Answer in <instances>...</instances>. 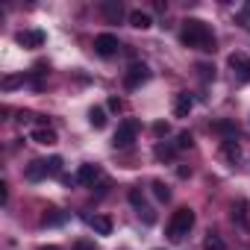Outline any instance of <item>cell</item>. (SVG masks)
Wrapping results in <instances>:
<instances>
[{
  "label": "cell",
  "mask_w": 250,
  "mask_h": 250,
  "mask_svg": "<svg viewBox=\"0 0 250 250\" xmlns=\"http://www.w3.org/2000/svg\"><path fill=\"white\" fill-rule=\"evenodd\" d=\"M197 71H200V80H215V65L200 62V65H197Z\"/></svg>",
  "instance_id": "cell-25"
},
{
  "label": "cell",
  "mask_w": 250,
  "mask_h": 250,
  "mask_svg": "<svg viewBox=\"0 0 250 250\" xmlns=\"http://www.w3.org/2000/svg\"><path fill=\"white\" fill-rule=\"evenodd\" d=\"M39 250H59V247H53V244H50V247H39Z\"/></svg>",
  "instance_id": "cell-33"
},
{
  "label": "cell",
  "mask_w": 250,
  "mask_h": 250,
  "mask_svg": "<svg viewBox=\"0 0 250 250\" xmlns=\"http://www.w3.org/2000/svg\"><path fill=\"white\" fill-rule=\"evenodd\" d=\"M44 177H50V162H47V159H36V162L27 165V180H30V183H39V180H44Z\"/></svg>",
  "instance_id": "cell-7"
},
{
  "label": "cell",
  "mask_w": 250,
  "mask_h": 250,
  "mask_svg": "<svg viewBox=\"0 0 250 250\" xmlns=\"http://www.w3.org/2000/svg\"><path fill=\"white\" fill-rule=\"evenodd\" d=\"M77 180H80L83 186H94V180H100V168H97V165H80Z\"/></svg>",
  "instance_id": "cell-12"
},
{
  "label": "cell",
  "mask_w": 250,
  "mask_h": 250,
  "mask_svg": "<svg viewBox=\"0 0 250 250\" xmlns=\"http://www.w3.org/2000/svg\"><path fill=\"white\" fill-rule=\"evenodd\" d=\"M191 145H194V139H191V133H186V130H183V133L177 136V150H188Z\"/></svg>",
  "instance_id": "cell-23"
},
{
  "label": "cell",
  "mask_w": 250,
  "mask_h": 250,
  "mask_svg": "<svg viewBox=\"0 0 250 250\" xmlns=\"http://www.w3.org/2000/svg\"><path fill=\"white\" fill-rule=\"evenodd\" d=\"M118 50H121L118 36H112V33H100V36L94 39V53H97V56H115Z\"/></svg>",
  "instance_id": "cell-5"
},
{
  "label": "cell",
  "mask_w": 250,
  "mask_h": 250,
  "mask_svg": "<svg viewBox=\"0 0 250 250\" xmlns=\"http://www.w3.org/2000/svg\"><path fill=\"white\" fill-rule=\"evenodd\" d=\"M15 42H18L21 47H42V44H44V33H42V30H24V33L15 36Z\"/></svg>",
  "instance_id": "cell-9"
},
{
  "label": "cell",
  "mask_w": 250,
  "mask_h": 250,
  "mask_svg": "<svg viewBox=\"0 0 250 250\" xmlns=\"http://www.w3.org/2000/svg\"><path fill=\"white\" fill-rule=\"evenodd\" d=\"M88 121H91L94 130H103V127H106V109H103V106H91V109H88Z\"/></svg>",
  "instance_id": "cell-18"
},
{
  "label": "cell",
  "mask_w": 250,
  "mask_h": 250,
  "mask_svg": "<svg viewBox=\"0 0 250 250\" xmlns=\"http://www.w3.org/2000/svg\"><path fill=\"white\" fill-rule=\"evenodd\" d=\"M221 153H224V159L227 162H238V156H241V150H238V145H235V139H224V145H221Z\"/></svg>",
  "instance_id": "cell-15"
},
{
  "label": "cell",
  "mask_w": 250,
  "mask_h": 250,
  "mask_svg": "<svg viewBox=\"0 0 250 250\" xmlns=\"http://www.w3.org/2000/svg\"><path fill=\"white\" fill-rule=\"evenodd\" d=\"M203 250H227V241H224L218 232H209L206 241H203Z\"/></svg>",
  "instance_id": "cell-20"
},
{
  "label": "cell",
  "mask_w": 250,
  "mask_h": 250,
  "mask_svg": "<svg viewBox=\"0 0 250 250\" xmlns=\"http://www.w3.org/2000/svg\"><path fill=\"white\" fill-rule=\"evenodd\" d=\"M227 62H229V68H232V74H235L238 80H244V83L250 80V59H247L244 53H229Z\"/></svg>",
  "instance_id": "cell-6"
},
{
  "label": "cell",
  "mask_w": 250,
  "mask_h": 250,
  "mask_svg": "<svg viewBox=\"0 0 250 250\" xmlns=\"http://www.w3.org/2000/svg\"><path fill=\"white\" fill-rule=\"evenodd\" d=\"M127 197H130V203H133V206H136V209H139V212L145 215V221H147V224H153V221H156L153 209H150V206L145 203V194H142L139 188H130V194H127Z\"/></svg>",
  "instance_id": "cell-8"
},
{
  "label": "cell",
  "mask_w": 250,
  "mask_h": 250,
  "mask_svg": "<svg viewBox=\"0 0 250 250\" xmlns=\"http://www.w3.org/2000/svg\"><path fill=\"white\" fill-rule=\"evenodd\" d=\"M47 162H50V177H59V174H62V159L53 156V159H47Z\"/></svg>",
  "instance_id": "cell-26"
},
{
  "label": "cell",
  "mask_w": 250,
  "mask_h": 250,
  "mask_svg": "<svg viewBox=\"0 0 250 250\" xmlns=\"http://www.w3.org/2000/svg\"><path fill=\"white\" fill-rule=\"evenodd\" d=\"M109 109H112V112H121V109H124V100H121V97H109Z\"/></svg>",
  "instance_id": "cell-29"
},
{
  "label": "cell",
  "mask_w": 250,
  "mask_h": 250,
  "mask_svg": "<svg viewBox=\"0 0 250 250\" xmlns=\"http://www.w3.org/2000/svg\"><path fill=\"white\" fill-rule=\"evenodd\" d=\"M168 133H171V127H168V124H165V121H159V124H153V136H159V139H162V136H168Z\"/></svg>",
  "instance_id": "cell-27"
},
{
  "label": "cell",
  "mask_w": 250,
  "mask_h": 250,
  "mask_svg": "<svg viewBox=\"0 0 250 250\" xmlns=\"http://www.w3.org/2000/svg\"><path fill=\"white\" fill-rule=\"evenodd\" d=\"M103 15L109 21H118L121 18V3H103Z\"/></svg>",
  "instance_id": "cell-22"
},
{
  "label": "cell",
  "mask_w": 250,
  "mask_h": 250,
  "mask_svg": "<svg viewBox=\"0 0 250 250\" xmlns=\"http://www.w3.org/2000/svg\"><path fill=\"white\" fill-rule=\"evenodd\" d=\"M24 83V77H6L3 80V88H15V85H21Z\"/></svg>",
  "instance_id": "cell-28"
},
{
  "label": "cell",
  "mask_w": 250,
  "mask_h": 250,
  "mask_svg": "<svg viewBox=\"0 0 250 250\" xmlns=\"http://www.w3.org/2000/svg\"><path fill=\"white\" fill-rule=\"evenodd\" d=\"M6 200H9V186L3 183V186H0V203H3V206H6Z\"/></svg>",
  "instance_id": "cell-31"
},
{
  "label": "cell",
  "mask_w": 250,
  "mask_h": 250,
  "mask_svg": "<svg viewBox=\"0 0 250 250\" xmlns=\"http://www.w3.org/2000/svg\"><path fill=\"white\" fill-rule=\"evenodd\" d=\"M215 130H218V133H227L229 139H235V127H232L229 121H218V124H215Z\"/></svg>",
  "instance_id": "cell-24"
},
{
  "label": "cell",
  "mask_w": 250,
  "mask_h": 250,
  "mask_svg": "<svg viewBox=\"0 0 250 250\" xmlns=\"http://www.w3.org/2000/svg\"><path fill=\"white\" fill-rule=\"evenodd\" d=\"M191 106H194L191 94H188V91H180V94H177V100H174V115H177V118H188Z\"/></svg>",
  "instance_id": "cell-10"
},
{
  "label": "cell",
  "mask_w": 250,
  "mask_h": 250,
  "mask_svg": "<svg viewBox=\"0 0 250 250\" xmlns=\"http://www.w3.org/2000/svg\"><path fill=\"white\" fill-rule=\"evenodd\" d=\"M232 221H238L244 229H250V218H247V200H238L232 206Z\"/></svg>",
  "instance_id": "cell-17"
},
{
  "label": "cell",
  "mask_w": 250,
  "mask_h": 250,
  "mask_svg": "<svg viewBox=\"0 0 250 250\" xmlns=\"http://www.w3.org/2000/svg\"><path fill=\"white\" fill-rule=\"evenodd\" d=\"M247 18H250V3H247V6L241 9V21H244V27H247Z\"/></svg>",
  "instance_id": "cell-32"
},
{
  "label": "cell",
  "mask_w": 250,
  "mask_h": 250,
  "mask_svg": "<svg viewBox=\"0 0 250 250\" xmlns=\"http://www.w3.org/2000/svg\"><path fill=\"white\" fill-rule=\"evenodd\" d=\"M147 77H150L147 65L145 62H133L127 68V74H124V85H127V88H139L142 83H147Z\"/></svg>",
  "instance_id": "cell-4"
},
{
  "label": "cell",
  "mask_w": 250,
  "mask_h": 250,
  "mask_svg": "<svg viewBox=\"0 0 250 250\" xmlns=\"http://www.w3.org/2000/svg\"><path fill=\"white\" fill-rule=\"evenodd\" d=\"M65 221H68V212H59V209H50V212H44V218H42L44 227H62Z\"/></svg>",
  "instance_id": "cell-16"
},
{
  "label": "cell",
  "mask_w": 250,
  "mask_h": 250,
  "mask_svg": "<svg viewBox=\"0 0 250 250\" xmlns=\"http://www.w3.org/2000/svg\"><path fill=\"white\" fill-rule=\"evenodd\" d=\"M74 250H94V241H83V238H80V241L74 244Z\"/></svg>",
  "instance_id": "cell-30"
},
{
  "label": "cell",
  "mask_w": 250,
  "mask_h": 250,
  "mask_svg": "<svg viewBox=\"0 0 250 250\" xmlns=\"http://www.w3.org/2000/svg\"><path fill=\"white\" fill-rule=\"evenodd\" d=\"M30 139H33V142H36V145H47V147H50V145H56V142H59V139H56V133H53V130H50V127H36V130H33V133H30Z\"/></svg>",
  "instance_id": "cell-11"
},
{
  "label": "cell",
  "mask_w": 250,
  "mask_h": 250,
  "mask_svg": "<svg viewBox=\"0 0 250 250\" xmlns=\"http://www.w3.org/2000/svg\"><path fill=\"white\" fill-rule=\"evenodd\" d=\"M153 153H156V159H159V162H171V159L177 156V145H162V142H159Z\"/></svg>",
  "instance_id": "cell-19"
},
{
  "label": "cell",
  "mask_w": 250,
  "mask_h": 250,
  "mask_svg": "<svg viewBox=\"0 0 250 250\" xmlns=\"http://www.w3.org/2000/svg\"><path fill=\"white\" fill-rule=\"evenodd\" d=\"M180 39H183L186 47H194V50H203V53H212L215 50V36L206 27V21H200V18H186Z\"/></svg>",
  "instance_id": "cell-1"
},
{
  "label": "cell",
  "mask_w": 250,
  "mask_h": 250,
  "mask_svg": "<svg viewBox=\"0 0 250 250\" xmlns=\"http://www.w3.org/2000/svg\"><path fill=\"white\" fill-rule=\"evenodd\" d=\"M88 224H91V229H94L97 235H112V218L94 215V218H88Z\"/></svg>",
  "instance_id": "cell-13"
},
{
  "label": "cell",
  "mask_w": 250,
  "mask_h": 250,
  "mask_svg": "<svg viewBox=\"0 0 250 250\" xmlns=\"http://www.w3.org/2000/svg\"><path fill=\"white\" fill-rule=\"evenodd\" d=\"M130 27L147 30V27H153V18H150L147 12H142V9H133V12H130Z\"/></svg>",
  "instance_id": "cell-14"
},
{
  "label": "cell",
  "mask_w": 250,
  "mask_h": 250,
  "mask_svg": "<svg viewBox=\"0 0 250 250\" xmlns=\"http://www.w3.org/2000/svg\"><path fill=\"white\" fill-rule=\"evenodd\" d=\"M191 227H194V212H191L188 206H183V209H177V212L171 215V221H168V238L180 244V241L191 232Z\"/></svg>",
  "instance_id": "cell-2"
},
{
  "label": "cell",
  "mask_w": 250,
  "mask_h": 250,
  "mask_svg": "<svg viewBox=\"0 0 250 250\" xmlns=\"http://www.w3.org/2000/svg\"><path fill=\"white\" fill-rule=\"evenodd\" d=\"M153 197L162 200V203H168V200H171V188H168L162 180H156V183H153Z\"/></svg>",
  "instance_id": "cell-21"
},
{
  "label": "cell",
  "mask_w": 250,
  "mask_h": 250,
  "mask_svg": "<svg viewBox=\"0 0 250 250\" xmlns=\"http://www.w3.org/2000/svg\"><path fill=\"white\" fill-rule=\"evenodd\" d=\"M136 136H139V121L127 118L124 124H118V130H115V136H112V145H115V147H130V145L136 142Z\"/></svg>",
  "instance_id": "cell-3"
}]
</instances>
